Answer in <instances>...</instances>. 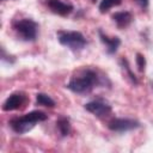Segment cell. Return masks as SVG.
<instances>
[{
  "instance_id": "obj_1",
  "label": "cell",
  "mask_w": 153,
  "mask_h": 153,
  "mask_svg": "<svg viewBox=\"0 0 153 153\" xmlns=\"http://www.w3.org/2000/svg\"><path fill=\"white\" fill-rule=\"evenodd\" d=\"M100 84V76L92 68L79 69L68 81L66 87L74 93L86 94L90 93L97 85Z\"/></svg>"
},
{
  "instance_id": "obj_2",
  "label": "cell",
  "mask_w": 153,
  "mask_h": 153,
  "mask_svg": "<svg viewBox=\"0 0 153 153\" xmlns=\"http://www.w3.org/2000/svg\"><path fill=\"white\" fill-rule=\"evenodd\" d=\"M48 118V115L44 114L43 111H31L27 112L23 116L19 117H14L10 121V127L12 128V130L19 135L25 134L27 131H30L37 123L43 122Z\"/></svg>"
},
{
  "instance_id": "obj_3",
  "label": "cell",
  "mask_w": 153,
  "mask_h": 153,
  "mask_svg": "<svg viewBox=\"0 0 153 153\" xmlns=\"http://www.w3.org/2000/svg\"><path fill=\"white\" fill-rule=\"evenodd\" d=\"M57 41L61 45L67 47L73 51H80L87 45V39L79 31H65L60 30L56 32Z\"/></svg>"
},
{
  "instance_id": "obj_4",
  "label": "cell",
  "mask_w": 153,
  "mask_h": 153,
  "mask_svg": "<svg viewBox=\"0 0 153 153\" xmlns=\"http://www.w3.org/2000/svg\"><path fill=\"white\" fill-rule=\"evenodd\" d=\"M12 27L14 30V32L17 33V36L25 42H33L37 38V33H38V24L29 18H24V19H18L14 20L12 24Z\"/></svg>"
},
{
  "instance_id": "obj_5",
  "label": "cell",
  "mask_w": 153,
  "mask_h": 153,
  "mask_svg": "<svg viewBox=\"0 0 153 153\" xmlns=\"http://www.w3.org/2000/svg\"><path fill=\"white\" fill-rule=\"evenodd\" d=\"M27 97L24 92H14L12 94H10L5 102L2 103L1 109L4 111H13V110H19L23 109L25 106V104L27 103Z\"/></svg>"
},
{
  "instance_id": "obj_6",
  "label": "cell",
  "mask_w": 153,
  "mask_h": 153,
  "mask_svg": "<svg viewBox=\"0 0 153 153\" xmlns=\"http://www.w3.org/2000/svg\"><path fill=\"white\" fill-rule=\"evenodd\" d=\"M139 127H140V122L133 118H112L108 123V128L110 130L120 131V133L134 130V129H137Z\"/></svg>"
},
{
  "instance_id": "obj_7",
  "label": "cell",
  "mask_w": 153,
  "mask_h": 153,
  "mask_svg": "<svg viewBox=\"0 0 153 153\" xmlns=\"http://www.w3.org/2000/svg\"><path fill=\"white\" fill-rule=\"evenodd\" d=\"M85 110L91 112L92 115H94L97 117H105V116L111 114L112 108L106 102L97 99V100H92V102L86 103L85 104Z\"/></svg>"
},
{
  "instance_id": "obj_8",
  "label": "cell",
  "mask_w": 153,
  "mask_h": 153,
  "mask_svg": "<svg viewBox=\"0 0 153 153\" xmlns=\"http://www.w3.org/2000/svg\"><path fill=\"white\" fill-rule=\"evenodd\" d=\"M44 4L53 13L61 17H67L73 12V6L62 0H44Z\"/></svg>"
},
{
  "instance_id": "obj_9",
  "label": "cell",
  "mask_w": 153,
  "mask_h": 153,
  "mask_svg": "<svg viewBox=\"0 0 153 153\" xmlns=\"http://www.w3.org/2000/svg\"><path fill=\"white\" fill-rule=\"evenodd\" d=\"M98 35H99L102 43L105 44V47H106V53L108 54H115L117 51L120 44H121V39L118 37H109L105 33H103L102 30H98Z\"/></svg>"
},
{
  "instance_id": "obj_10",
  "label": "cell",
  "mask_w": 153,
  "mask_h": 153,
  "mask_svg": "<svg viewBox=\"0 0 153 153\" xmlns=\"http://www.w3.org/2000/svg\"><path fill=\"white\" fill-rule=\"evenodd\" d=\"M112 20L116 23L118 29H124L127 26L130 25V23L133 22V14L129 11H121V12H116L112 14Z\"/></svg>"
},
{
  "instance_id": "obj_11",
  "label": "cell",
  "mask_w": 153,
  "mask_h": 153,
  "mask_svg": "<svg viewBox=\"0 0 153 153\" xmlns=\"http://www.w3.org/2000/svg\"><path fill=\"white\" fill-rule=\"evenodd\" d=\"M56 127H57L59 133H60V134H61V136H63V137H65V136H67V135H69L71 129H72L69 120H68L67 117H65V116L59 117V120L56 121Z\"/></svg>"
},
{
  "instance_id": "obj_12",
  "label": "cell",
  "mask_w": 153,
  "mask_h": 153,
  "mask_svg": "<svg viewBox=\"0 0 153 153\" xmlns=\"http://www.w3.org/2000/svg\"><path fill=\"white\" fill-rule=\"evenodd\" d=\"M36 104L42 105V106H47V108H54L55 106L54 99L45 93H37L36 94Z\"/></svg>"
},
{
  "instance_id": "obj_13",
  "label": "cell",
  "mask_w": 153,
  "mask_h": 153,
  "mask_svg": "<svg viewBox=\"0 0 153 153\" xmlns=\"http://www.w3.org/2000/svg\"><path fill=\"white\" fill-rule=\"evenodd\" d=\"M122 0H102L100 4H99V12L100 13H105L108 12L111 7H115V6H118L121 5Z\"/></svg>"
},
{
  "instance_id": "obj_14",
  "label": "cell",
  "mask_w": 153,
  "mask_h": 153,
  "mask_svg": "<svg viewBox=\"0 0 153 153\" xmlns=\"http://www.w3.org/2000/svg\"><path fill=\"white\" fill-rule=\"evenodd\" d=\"M121 65H122V67H123V69H126V72H127V74L129 75V78H130V80L134 82V84H136L137 82V79H136V76H135V74L131 72V69H130V67H129V63H128V60L127 59H122L121 60Z\"/></svg>"
},
{
  "instance_id": "obj_15",
  "label": "cell",
  "mask_w": 153,
  "mask_h": 153,
  "mask_svg": "<svg viewBox=\"0 0 153 153\" xmlns=\"http://www.w3.org/2000/svg\"><path fill=\"white\" fill-rule=\"evenodd\" d=\"M135 61H136V66H137L139 71H140V72H143L145 68H146V59H145V56H143L142 54L137 53Z\"/></svg>"
},
{
  "instance_id": "obj_16",
  "label": "cell",
  "mask_w": 153,
  "mask_h": 153,
  "mask_svg": "<svg viewBox=\"0 0 153 153\" xmlns=\"http://www.w3.org/2000/svg\"><path fill=\"white\" fill-rule=\"evenodd\" d=\"M1 60H2V61H5V62H8V63L14 62L13 56L7 55V54H6V51H5V48H2V49H1Z\"/></svg>"
},
{
  "instance_id": "obj_17",
  "label": "cell",
  "mask_w": 153,
  "mask_h": 153,
  "mask_svg": "<svg viewBox=\"0 0 153 153\" xmlns=\"http://www.w3.org/2000/svg\"><path fill=\"white\" fill-rule=\"evenodd\" d=\"M136 2L141 6V8L146 10V8L148 7V2H149V0H136Z\"/></svg>"
},
{
  "instance_id": "obj_18",
  "label": "cell",
  "mask_w": 153,
  "mask_h": 153,
  "mask_svg": "<svg viewBox=\"0 0 153 153\" xmlns=\"http://www.w3.org/2000/svg\"><path fill=\"white\" fill-rule=\"evenodd\" d=\"M92 1H93V2H94V1H96V0H92Z\"/></svg>"
}]
</instances>
